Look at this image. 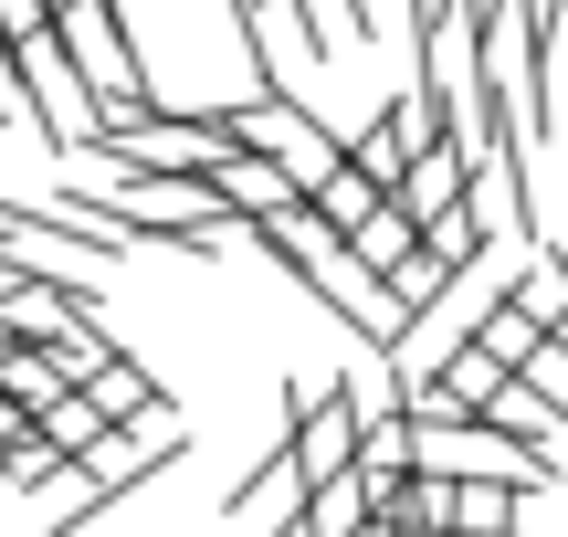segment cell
Masks as SVG:
<instances>
[{
    "mask_svg": "<svg viewBox=\"0 0 568 537\" xmlns=\"http://www.w3.org/2000/svg\"><path fill=\"white\" fill-rule=\"evenodd\" d=\"M11 95H21V116L42 126V148H53V159H84V148H95V95H84V74L63 63L53 32L11 42Z\"/></svg>",
    "mask_w": 568,
    "mask_h": 537,
    "instance_id": "cell-1",
    "label": "cell"
},
{
    "mask_svg": "<svg viewBox=\"0 0 568 537\" xmlns=\"http://www.w3.org/2000/svg\"><path fill=\"white\" fill-rule=\"evenodd\" d=\"M201 190L232 211V222H274V211H295V201H305V190L284 180L274 159H253V148H222V159L201 169Z\"/></svg>",
    "mask_w": 568,
    "mask_h": 537,
    "instance_id": "cell-2",
    "label": "cell"
},
{
    "mask_svg": "<svg viewBox=\"0 0 568 537\" xmlns=\"http://www.w3.org/2000/svg\"><path fill=\"white\" fill-rule=\"evenodd\" d=\"M295 506H305V475H295V454L274 443V454H264V464H253V475L222 496V517L243 527V537H274V527H295Z\"/></svg>",
    "mask_w": 568,
    "mask_h": 537,
    "instance_id": "cell-3",
    "label": "cell"
},
{
    "mask_svg": "<svg viewBox=\"0 0 568 537\" xmlns=\"http://www.w3.org/2000/svg\"><path fill=\"white\" fill-rule=\"evenodd\" d=\"M485 422H495V433L516 443V454H537V464H548V475L568 464V422H558V401H537L527 379H506V391L485 401Z\"/></svg>",
    "mask_w": 568,
    "mask_h": 537,
    "instance_id": "cell-4",
    "label": "cell"
},
{
    "mask_svg": "<svg viewBox=\"0 0 568 537\" xmlns=\"http://www.w3.org/2000/svg\"><path fill=\"white\" fill-rule=\"evenodd\" d=\"M464 180H474V159H464V148H410V169H400V190H389V211L432 222V211H453V201H464Z\"/></svg>",
    "mask_w": 568,
    "mask_h": 537,
    "instance_id": "cell-5",
    "label": "cell"
},
{
    "mask_svg": "<svg viewBox=\"0 0 568 537\" xmlns=\"http://www.w3.org/2000/svg\"><path fill=\"white\" fill-rule=\"evenodd\" d=\"M410 148H422V138H410L400 95H389L379 116H368L358 138H347V169H358V180H368V190H379V201H389V190H400V169H410Z\"/></svg>",
    "mask_w": 568,
    "mask_h": 537,
    "instance_id": "cell-6",
    "label": "cell"
},
{
    "mask_svg": "<svg viewBox=\"0 0 568 537\" xmlns=\"http://www.w3.org/2000/svg\"><path fill=\"white\" fill-rule=\"evenodd\" d=\"M506 316H527L537 337H558L568 327V274H558V253L537 243L527 264H516V285H506Z\"/></svg>",
    "mask_w": 568,
    "mask_h": 537,
    "instance_id": "cell-7",
    "label": "cell"
},
{
    "mask_svg": "<svg viewBox=\"0 0 568 537\" xmlns=\"http://www.w3.org/2000/svg\"><path fill=\"white\" fill-rule=\"evenodd\" d=\"M347 253H358V264L368 274H379V285H400V274H410V253H422V222H410V211H368V222L358 232H347Z\"/></svg>",
    "mask_w": 568,
    "mask_h": 537,
    "instance_id": "cell-8",
    "label": "cell"
},
{
    "mask_svg": "<svg viewBox=\"0 0 568 537\" xmlns=\"http://www.w3.org/2000/svg\"><path fill=\"white\" fill-rule=\"evenodd\" d=\"M84 401H95L105 422H148V412H169V391H159V379H148V369H138V358H126V348L105 358L95 379H84Z\"/></svg>",
    "mask_w": 568,
    "mask_h": 537,
    "instance_id": "cell-9",
    "label": "cell"
},
{
    "mask_svg": "<svg viewBox=\"0 0 568 537\" xmlns=\"http://www.w3.org/2000/svg\"><path fill=\"white\" fill-rule=\"evenodd\" d=\"M42 358H53V369H63V379H74V391H84V379H95V369H105V358H116V337H105V327H95V316H63V327H53V337H42Z\"/></svg>",
    "mask_w": 568,
    "mask_h": 537,
    "instance_id": "cell-10",
    "label": "cell"
},
{
    "mask_svg": "<svg viewBox=\"0 0 568 537\" xmlns=\"http://www.w3.org/2000/svg\"><path fill=\"white\" fill-rule=\"evenodd\" d=\"M63 391H74V379H63V369H53V358H42V348H11V358H0V401H21V412H32V422L53 412Z\"/></svg>",
    "mask_w": 568,
    "mask_h": 537,
    "instance_id": "cell-11",
    "label": "cell"
},
{
    "mask_svg": "<svg viewBox=\"0 0 568 537\" xmlns=\"http://www.w3.org/2000/svg\"><path fill=\"white\" fill-rule=\"evenodd\" d=\"M105 433H116V422H105V412H95V401H84V391H63L53 412H42V443H53L63 464H74V454H95Z\"/></svg>",
    "mask_w": 568,
    "mask_h": 537,
    "instance_id": "cell-12",
    "label": "cell"
},
{
    "mask_svg": "<svg viewBox=\"0 0 568 537\" xmlns=\"http://www.w3.org/2000/svg\"><path fill=\"white\" fill-rule=\"evenodd\" d=\"M305 211H316V222H326V232H337V243H347V232H358L368 211H379V190H368L358 169H337V180H326V190H316V201H305Z\"/></svg>",
    "mask_w": 568,
    "mask_h": 537,
    "instance_id": "cell-13",
    "label": "cell"
},
{
    "mask_svg": "<svg viewBox=\"0 0 568 537\" xmlns=\"http://www.w3.org/2000/svg\"><path fill=\"white\" fill-rule=\"evenodd\" d=\"M0 475H11V496H42V485L63 475V454H53V443H42V422H32V433L11 443V454H0Z\"/></svg>",
    "mask_w": 568,
    "mask_h": 537,
    "instance_id": "cell-14",
    "label": "cell"
},
{
    "mask_svg": "<svg viewBox=\"0 0 568 537\" xmlns=\"http://www.w3.org/2000/svg\"><path fill=\"white\" fill-rule=\"evenodd\" d=\"M516 379H527L537 401H558V422H568V348H558V337H537V358H527Z\"/></svg>",
    "mask_w": 568,
    "mask_h": 537,
    "instance_id": "cell-15",
    "label": "cell"
},
{
    "mask_svg": "<svg viewBox=\"0 0 568 537\" xmlns=\"http://www.w3.org/2000/svg\"><path fill=\"white\" fill-rule=\"evenodd\" d=\"M32 32H53V11H42V0H0V53L32 42Z\"/></svg>",
    "mask_w": 568,
    "mask_h": 537,
    "instance_id": "cell-16",
    "label": "cell"
},
{
    "mask_svg": "<svg viewBox=\"0 0 568 537\" xmlns=\"http://www.w3.org/2000/svg\"><path fill=\"white\" fill-rule=\"evenodd\" d=\"M21 433H32V412H21V401H0V454H11Z\"/></svg>",
    "mask_w": 568,
    "mask_h": 537,
    "instance_id": "cell-17",
    "label": "cell"
},
{
    "mask_svg": "<svg viewBox=\"0 0 568 537\" xmlns=\"http://www.w3.org/2000/svg\"><path fill=\"white\" fill-rule=\"evenodd\" d=\"M42 11H74V0H42Z\"/></svg>",
    "mask_w": 568,
    "mask_h": 537,
    "instance_id": "cell-18",
    "label": "cell"
},
{
    "mask_svg": "<svg viewBox=\"0 0 568 537\" xmlns=\"http://www.w3.org/2000/svg\"><path fill=\"white\" fill-rule=\"evenodd\" d=\"M0 506H11V475H0Z\"/></svg>",
    "mask_w": 568,
    "mask_h": 537,
    "instance_id": "cell-19",
    "label": "cell"
},
{
    "mask_svg": "<svg viewBox=\"0 0 568 537\" xmlns=\"http://www.w3.org/2000/svg\"><path fill=\"white\" fill-rule=\"evenodd\" d=\"M274 537H305V527H274Z\"/></svg>",
    "mask_w": 568,
    "mask_h": 537,
    "instance_id": "cell-20",
    "label": "cell"
},
{
    "mask_svg": "<svg viewBox=\"0 0 568 537\" xmlns=\"http://www.w3.org/2000/svg\"><path fill=\"white\" fill-rule=\"evenodd\" d=\"M474 11H495V0H474Z\"/></svg>",
    "mask_w": 568,
    "mask_h": 537,
    "instance_id": "cell-21",
    "label": "cell"
},
{
    "mask_svg": "<svg viewBox=\"0 0 568 537\" xmlns=\"http://www.w3.org/2000/svg\"><path fill=\"white\" fill-rule=\"evenodd\" d=\"M558 274H568V253H558Z\"/></svg>",
    "mask_w": 568,
    "mask_h": 537,
    "instance_id": "cell-22",
    "label": "cell"
}]
</instances>
